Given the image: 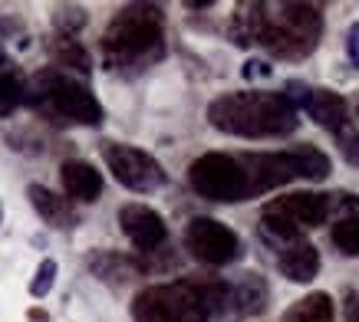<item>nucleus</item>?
<instances>
[{
    "instance_id": "f257e3e1",
    "label": "nucleus",
    "mask_w": 359,
    "mask_h": 322,
    "mask_svg": "<svg viewBox=\"0 0 359 322\" xmlns=\"http://www.w3.org/2000/svg\"><path fill=\"white\" fill-rule=\"evenodd\" d=\"M208 122L224 135L238 139H283L297 132V108L283 99V92H228L208 106Z\"/></svg>"
},
{
    "instance_id": "f03ea898",
    "label": "nucleus",
    "mask_w": 359,
    "mask_h": 322,
    "mask_svg": "<svg viewBox=\"0 0 359 322\" xmlns=\"http://www.w3.org/2000/svg\"><path fill=\"white\" fill-rule=\"evenodd\" d=\"M102 53L112 69H145L165 53V13L155 4H129L102 33Z\"/></svg>"
},
{
    "instance_id": "7ed1b4c3",
    "label": "nucleus",
    "mask_w": 359,
    "mask_h": 322,
    "mask_svg": "<svg viewBox=\"0 0 359 322\" xmlns=\"http://www.w3.org/2000/svg\"><path fill=\"white\" fill-rule=\"evenodd\" d=\"M228 302V286L221 283H158L145 286L132 302L135 322H211L215 309Z\"/></svg>"
},
{
    "instance_id": "20e7f679",
    "label": "nucleus",
    "mask_w": 359,
    "mask_h": 322,
    "mask_svg": "<svg viewBox=\"0 0 359 322\" xmlns=\"http://www.w3.org/2000/svg\"><path fill=\"white\" fill-rule=\"evenodd\" d=\"M238 158L248 172L250 197L290 181H323L333 172L330 155H323L316 145H294L283 151H257V155H238Z\"/></svg>"
},
{
    "instance_id": "39448f33",
    "label": "nucleus",
    "mask_w": 359,
    "mask_h": 322,
    "mask_svg": "<svg viewBox=\"0 0 359 322\" xmlns=\"http://www.w3.org/2000/svg\"><path fill=\"white\" fill-rule=\"evenodd\" d=\"M323 36V13L316 4H267L257 43L277 59H306Z\"/></svg>"
},
{
    "instance_id": "423d86ee",
    "label": "nucleus",
    "mask_w": 359,
    "mask_h": 322,
    "mask_svg": "<svg viewBox=\"0 0 359 322\" xmlns=\"http://www.w3.org/2000/svg\"><path fill=\"white\" fill-rule=\"evenodd\" d=\"M23 102H30L50 122H66V125H99L102 122L99 99L83 83H76L73 76L60 73V69H43L33 76L27 83Z\"/></svg>"
},
{
    "instance_id": "0eeeda50",
    "label": "nucleus",
    "mask_w": 359,
    "mask_h": 322,
    "mask_svg": "<svg viewBox=\"0 0 359 322\" xmlns=\"http://www.w3.org/2000/svg\"><path fill=\"white\" fill-rule=\"evenodd\" d=\"M337 207L333 194L323 191H297V194H283L277 201L261 211V230L271 244H297L304 240V230L327 224L330 211Z\"/></svg>"
},
{
    "instance_id": "6e6552de",
    "label": "nucleus",
    "mask_w": 359,
    "mask_h": 322,
    "mask_svg": "<svg viewBox=\"0 0 359 322\" xmlns=\"http://www.w3.org/2000/svg\"><path fill=\"white\" fill-rule=\"evenodd\" d=\"M188 184L201 197L218 201V204H238V201H248L250 197L248 172H244L241 158L238 155H224V151H208V155L191 161Z\"/></svg>"
},
{
    "instance_id": "1a4fd4ad",
    "label": "nucleus",
    "mask_w": 359,
    "mask_h": 322,
    "mask_svg": "<svg viewBox=\"0 0 359 322\" xmlns=\"http://www.w3.org/2000/svg\"><path fill=\"white\" fill-rule=\"evenodd\" d=\"M102 158L109 164L112 178H116L122 188H129V191H135V194H152L168 181L162 164H158L149 151L135 148V145L106 141V145H102Z\"/></svg>"
},
{
    "instance_id": "9d476101",
    "label": "nucleus",
    "mask_w": 359,
    "mask_h": 322,
    "mask_svg": "<svg viewBox=\"0 0 359 322\" xmlns=\"http://www.w3.org/2000/svg\"><path fill=\"white\" fill-rule=\"evenodd\" d=\"M185 250L208 267H228L241 257V237L215 217H195L185 227Z\"/></svg>"
},
{
    "instance_id": "9b49d317",
    "label": "nucleus",
    "mask_w": 359,
    "mask_h": 322,
    "mask_svg": "<svg viewBox=\"0 0 359 322\" xmlns=\"http://www.w3.org/2000/svg\"><path fill=\"white\" fill-rule=\"evenodd\" d=\"M119 224L122 234L132 240V247L142 253H152L168 240V227H165L162 214L145 204H126L119 211Z\"/></svg>"
},
{
    "instance_id": "f8f14e48",
    "label": "nucleus",
    "mask_w": 359,
    "mask_h": 322,
    "mask_svg": "<svg viewBox=\"0 0 359 322\" xmlns=\"http://www.w3.org/2000/svg\"><path fill=\"white\" fill-rule=\"evenodd\" d=\"M304 112L313 118L320 129L333 132V135H343L349 125V106L346 99L333 92V89H320V86H310L306 92V102H304Z\"/></svg>"
},
{
    "instance_id": "ddd939ff",
    "label": "nucleus",
    "mask_w": 359,
    "mask_h": 322,
    "mask_svg": "<svg viewBox=\"0 0 359 322\" xmlns=\"http://www.w3.org/2000/svg\"><path fill=\"white\" fill-rule=\"evenodd\" d=\"M277 267L290 283H313L316 273H320V250L310 244V240H297V244H287L277 253Z\"/></svg>"
},
{
    "instance_id": "4468645a",
    "label": "nucleus",
    "mask_w": 359,
    "mask_h": 322,
    "mask_svg": "<svg viewBox=\"0 0 359 322\" xmlns=\"http://www.w3.org/2000/svg\"><path fill=\"white\" fill-rule=\"evenodd\" d=\"M60 181H63V191L73 201H83V204H93V201H99V194H102V174L89 161H63Z\"/></svg>"
},
{
    "instance_id": "2eb2a0df",
    "label": "nucleus",
    "mask_w": 359,
    "mask_h": 322,
    "mask_svg": "<svg viewBox=\"0 0 359 322\" xmlns=\"http://www.w3.org/2000/svg\"><path fill=\"white\" fill-rule=\"evenodd\" d=\"M228 302L241 316H261L271 302V286L261 273H244L234 286H228Z\"/></svg>"
},
{
    "instance_id": "dca6fc26",
    "label": "nucleus",
    "mask_w": 359,
    "mask_h": 322,
    "mask_svg": "<svg viewBox=\"0 0 359 322\" xmlns=\"http://www.w3.org/2000/svg\"><path fill=\"white\" fill-rule=\"evenodd\" d=\"M27 197H30L33 211L43 217L50 227H73L76 224V211L69 204V197H60L43 184H30L27 188Z\"/></svg>"
},
{
    "instance_id": "f3484780",
    "label": "nucleus",
    "mask_w": 359,
    "mask_h": 322,
    "mask_svg": "<svg viewBox=\"0 0 359 322\" xmlns=\"http://www.w3.org/2000/svg\"><path fill=\"white\" fill-rule=\"evenodd\" d=\"M264 10L267 4H238L234 13H231V23H228V36L234 46H254L257 36H261V27H264Z\"/></svg>"
},
{
    "instance_id": "a211bd4d",
    "label": "nucleus",
    "mask_w": 359,
    "mask_h": 322,
    "mask_svg": "<svg viewBox=\"0 0 359 322\" xmlns=\"http://www.w3.org/2000/svg\"><path fill=\"white\" fill-rule=\"evenodd\" d=\"M23 96H27V83H23L17 63L0 46V118L13 115L23 106Z\"/></svg>"
},
{
    "instance_id": "6ab92c4d",
    "label": "nucleus",
    "mask_w": 359,
    "mask_h": 322,
    "mask_svg": "<svg viewBox=\"0 0 359 322\" xmlns=\"http://www.w3.org/2000/svg\"><path fill=\"white\" fill-rule=\"evenodd\" d=\"M89 270H93V276H99L102 283H129L132 276L142 273V267L132 257H122V253H112V250L89 253Z\"/></svg>"
},
{
    "instance_id": "aec40b11",
    "label": "nucleus",
    "mask_w": 359,
    "mask_h": 322,
    "mask_svg": "<svg viewBox=\"0 0 359 322\" xmlns=\"http://www.w3.org/2000/svg\"><path fill=\"white\" fill-rule=\"evenodd\" d=\"M283 322H333V300L330 293H310L283 312Z\"/></svg>"
},
{
    "instance_id": "412c9836",
    "label": "nucleus",
    "mask_w": 359,
    "mask_h": 322,
    "mask_svg": "<svg viewBox=\"0 0 359 322\" xmlns=\"http://www.w3.org/2000/svg\"><path fill=\"white\" fill-rule=\"evenodd\" d=\"M50 56L56 59V66L76 69V73H89L93 69V59H89L86 46L76 43L73 36H56L53 43H50Z\"/></svg>"
},
{
    "instance_id": "4be33fe9",
    "label": "nucleus",
    "mask_w": 359,
    "mask_h": 322,
    "mask_svg": "<svg viewBox=\"0 0 359 322\" xmlns=\"http://www.w3.org/2000/svg\"><path fill=\"white\" fill-rule=\"evenodd\" d=\"M330 240L343 257H359V214L339 217L337 224L330 227Z\"/></svg>"
},
{
    "instance_id": "5701e85b",
    "label": "nucleus",
    "mask_w": 359,
    "mask_h": 322,
    "mask_svg": "<svg viewBox=\"0 0 359 322\" xmlns=\"http://www.w3.org/2000/svg\"><path fill=\"white\" fill-rule=\"evenodd\" d=\"M86 20L89 17L83 7H56V13H53V27L60 36H73L76 30L86 27Z\"/></svg>"
},
{
    "instance_id": "b1692460",
    "label": "nucleus",
    "mask_w": 359,
    "mask_h": 322,
    "mask_svg": "<svg viewBox=\"0 0 359 322\" xmlns=\"http://www.w3.org/2000/svg\"><path fill=\"white\" fill-rule=\"evenodd\" d=\"M53 283H56V260H43V263L36 267V273H33V279H30V296L43 300L46 293L53 290Z\"/></svg>"
},
{
    "instance_id": "393cba45",
    "label": "nucleus",
    "mask_w": 359,
    "mask_h": 322,
    "mask_svg": "<svg viewBox=\"0 0 359 322\" xmlns=\"http://www.w3.org/2000/svg\"><path fill=\"white\" fill-rule=\"evenodd\" d=\"M339 151L353 168H359V132H343L339 135Z\"/></svg>"
},
{
    "instance_id": "a878e982",
    "label": "nucleus",
    "mask_w": 359,
    "mask_h": 322,
    "mask_svg": "<svg viewBox=\"0 0 359 322\" xmlns=\"http://www.w3.org/2000/svg\"><path fill=\"white\" fill-rule=\"evenodd\" d=\"M241 76H244V79H271L273 69L267 59H248L244 69H241Z\"/></svg>"
},
{
    "instance_id": "bb28decb",
    "label": "nucleus",
    "mask_w": 359,
    "mask_h": 322,
    "mask_svg": "<svg viewBox=\"0 0 359 322\" xmlns=\"http://www.w3.org/2000/svg\"><path fill=\"white\" fill-rule=\"evenodd\" d=\"M346 53H349V63L359 69V23L349 27V33H346Z\"/></svg>"
},
{
    "instance_id": "cd10ccee",
    "label": "nucleus",
    "mask_w": 359,
    "mask_h": 322,
    "mask_svg": "<svg viewBox=\"0 0 359 322\" xmlns=\"http://www.w3.org/2000/svg\"><path fill=\"white\" fill-rule=\"evenodd\" d=\"M346 322H359V296L346 302Z\"/></svg>"
},
{
    "instance_id": "c85d7f7f",
    "label": "nucleus",
    "mask_w": 359,
    "mask_h": 322,
    "mask_svg": "<svg viewBox=\"0 0 359 322\" xmlns=\"http://www.w3.org/2000/svg\"><path fill=\"white\" fill-rule=\"evenodd\" d=\"M30 319H36V322H46V312H40V309H33V312H30Z\"/></svg>"
},
{
    "instance_id": "c756f323",
    "label": "nucleus",
    "mask_w": 359,
    "mask_h": 322,
    "mask_svg": "<svg viewBox=\"0 0 359 322\" xmlns=\"http://www.w3.org/2000/svg\"><path fill=\"white\" fill-rule=\"evenodd\" d=\"M0 217H4V211H0Z\"/></svg>"
}]
</instances>
